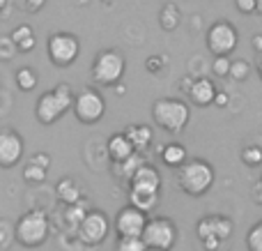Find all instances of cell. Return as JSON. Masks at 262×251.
<instances>
[{"mask_svg":"<svg viewBox=\"0 0 262 251\" xmlns=\"http://www.w3.org/2000/svg\"><path fill=\"white\" fill-rule=\"evenodd\" d=\"M230 67H232L230 55H214V62H212L214 76H219V78L230 76Z\"/></svg>","mask_w":262,"mask_h":251,"instance_id":"cell-30","label":"cell"},{"mask_svg":"<svg viewBox=\"0 0 262 251\" xmlns=\"http://www.w3.org/2000/svg\"><path fill=\"white\" fill-rule=\"evenodd\" d=\"M159 198H161V194H145V192H129V203L136 207H140V210L149 212L157 207Z\"/></svg>","mask_w":262,"mask_h":251,"instance_id":"cell-25","label":"cell"},{"mask_svg":"<svg viewBox=\"0 0 262 251\" xmlns=\"http://www.w3.org/2000/svg\"><path fill=\"white\" fill-rule=\"evenodd\" d=\"M14 81H16V88L23 92H32L37 88V72L32 67H21L16 69V74H14Z\"/></svg>","mask_w":262,"mask_h":251,"instance_id":"cell-24","label":"cell"},{"mask_svg":"<svg viewBox=\"0 0 262 251\" xmlns=\"http://www.w3.org/2000/svg\"><path fill=\"white\" fill-rule=\"evenodd\" d=\"M46 5V0H18V7L28 14H37Z\"/></svg>","mask_w":262,"mask_h":251,"instance_id":"cell-33","label":"cell"},{"mask_svg":"<svg viewBox=\"0 0 262 251\" xmlns=\"http://www.w3.org/2000/svg\"><path fill=\"white\" fill-rule=\"evenodd\" d=\"M235 7L242 14H253L258 12V0H235Z\"/></svg>","mask_w":262,"mask_h":251,"instance_id":"cell-34","label":"cell"},{"mask_svg":"<svg viewBox=\"0 0 262 251\" xmlns=\"http://www.w3.org/2000/svg\"><path fill=\"white\" fill-rule=\"evenodd\" d=\"M115 90H118V92H124V90H127V88H124L122 83H115Z\"/></svg>","mask_w":262,"mask_h":251,"instance_id":"cell-41","label":"cell"},{"mask_svg":"<svg viewBox=\"0 0 262 251\" xmlns=\"http://www.w3.org/2000/svg\"><path fill=\"white\" fill-rule=\"evenodd\" d=\"M16 53H18V49H16V44H14L12 35L0 37V60H3V62H9Z\"/></svg>","mask_w":262,"mask_h":251,"instance_id":"cell-31","label":"cell"},{"mask_svg":"<svg viewBox=\"0 0 262 251\" xmlns=\"http://www.w3.org/2000/svg\"><path fill=\"white\" fill-rule=\"evenodd\" d=\"M242 161H244L246 166H251V169L262 166V148L260 145H246L244 150H242Z\"/></svg>","mask_w":262,"mask_h":251,"instance_id":"cell-29","label":"cell"},{"mask_svg":"<svg viewBox=\"0 0 262 251\" xmlns=\"http://www.w3.org/2000/svg\"><path fill=\"white\" fill-rule=\"evenodd\" d=\"M129 192H145V194H161V173L152 164L145 161L129 180Z\"/></svg>","mask_w":262,"mask_h":251,"instance_id":"cell-14","label":"cell"},{"mask_svg":"<svg viewBox=\"0 0 262 251\" xmlns=\"http://www.w3.org/2000/svg\"><path fill=\"white\" fill-rule=\"evenodd\" d=\"M12 39L14 44H16L18 53H30V51H35L37 46V37H35V30H32L28 23H21V26H16L12 32Z\"/></svg>","mask_w":262,"mask_h":251,"instance_id":"cell-18","label":"cell"},{"mask_svg":"<svg viewBox=\"0 0 262 251\" xmlns=\"http://www.w3.org/2000/svg\"><path fill=\"white\" fill-rule=\"evenodd\" d=\"M239 32L230 21H216L207 30V49L212 55H230L237 49Z\"/></svg>","mask_w":262,"mask_h":251,"instance_id":"cell-9","label":"cell"},{"mask_svg":"<svg viewBox=\"0 0 262 251\" xmlns=\"http://www.w3.org/2000/svg\"><path fill=\"white\" fill-rule=\"evenodd\" d=\"M228 101H230V97H228L226 92H216V97H214V104L221 106V109L223 106H228Z\"/></svg>","mask_w":262,"mask_h":251,"instance_id":"cell-38","label":"cell"},{"mask_svg":"<svg viewBox=\"0 0 262 251\" xmlns=\"http://www.w3.org/2000/svg\"><path fill=\"white\" fill-rule=\"evenodd\" d=\"M246 249L249 251H262V219L255 221L246 233Z\"/></svg>","mask_w":262,"mask_h":251,"instance_id":"cell-28","label":"cell"},{"mask_svg":"<svg viewBox=\"0 0 262 251\" xmlns=\"http://www.w3.org/2000/svg\"><path fill=\"white\" fill-rule=\"evenodd\" d=\"M147 221H149L147 212L129 203L115 217V233H118V238H124V235H143Z\"/></svg>","mask_w":262,"mask_h":251,"instance_id":"cell-11","label":"cell"},{"mask_svg":"<svg viewBox=\"0 0 262 251\" xmlns=\"http://www.w3.org/2000/svg\"><path fill=\"white\" fill-rule=\"evenodd\" d=\"M260 182H262V180H260Z\"/></svg>","mask_w":262,"mask_h":251,"instance_id":"cell-46","label":"cell"},{"mask_svg":"<svg viewBox=\"0 0 262 251\" xmlns=\"http://www.w3.org/2000/svg\"><path fill=\"white\" fill-rule=\"evenodd\" d=\"M143 164H145L143 152H136V155H131L127 161H120V164H113V173L118 175V178H124V180L129 182L131 175H134L136 171H138Z\"/></svg>","mask_w":262,"mask_h":251,"instance_id":"cell-21","label":"cell"},{"mask_svg":"<svg viewBox=\"0 0 262 251\" xmlns=\"http://www.w3.org/2000/svg\"><path fill=\"white\" fill-rule=\"evenodd\" d=\"M67 210H64V221H67L69 228H78V224H81L83 219H85V215L90 212V205H88L85 198H81L78 203H74V205H64Z\"/></svg>","mask_w":262,"mask_h":251,"instance_id":"cell-23","label":"cell"},{"mask_svg":"<svg viewBox=\"0 0 262 251\" xmlns=\"http://www.w3.org/2000/svg\"><path fill=\"white\" fill-rule=\"evenodd\" d=\"M74 99H76V95L72 92V88H69L67 83H60V86H55L53 90L41 92L37 104H35L37 122L44 124V127L55 124L69 109H74Z\"/></svg>","mask_w":262,"mask_h":251,"instance_id":"cell-1","label":"cell"},{"mask_svg":"<svg viewBox=\"0 0 262 251\" xmlns=\"http://www.w3.org/2000/svg\"><path fill=\"white\" fill-rule=\"evenodd\" d=\"M30 161L44 166V169H51V155H46V152H35V155L30 157Z\"/></svg>","mask_w":262,"mask_h":251,"instance_id":"cell-37","label":"cell"},{"mask_svg":"<svg viewBox=\"0 0 262 251\" xmlns=\"http://www.w3.org/2000/svg\"><path fill=\"white\" fill-rule=\"evenodd\" d=\"M235 231V224H232L230 217L226 215H207L195 224V235L198 240L205 238H219V240H228Z\"/></svg>","mask_w":262,"mask_h":251,"instance_id":"cell-13","label":"cell"},{"mask_svg":"<svg viewBox=\"0 0 262 251\" xmlns=\"http://www.w3.org/2000/svg\"><path fill=\"white\" fill-rule=\"evenodd\" d=\"M23 157V138L16 129H0V169H14Z\"/></svg>","mask_w":262,"mask_h":251,"instance_id":"cell-12","label":"cell"},{"mask_svg":"<svg viewBox=\"0 0 262 251\" xmlns=\"http://www.w3.org/2000/svg\"><path fill=\"white\" fill-rule=\"evenodd\" d=\"M161 161L170 169H180L189 161V155H186V148L182 143H166L161 148Z\"/></svg>","mask_w":262,"mask_h":251,"instance_id":"cell-20","label":"cell"},{"mask_svg":"<svg viewBox=\"0 0 262 251\" xmlns=\"http://www.w3.org/2000/svg\"><path fill=\"white\" fill-rule=\"evenodd\" d=\"M108 228H111L108 217H106L101 210H90L85 215V219L78 224L76 235L83 244H88V247H99V244L108 238Z\"/></svg>","mask_w":262,"mask_h":251,"instance_id":"cell-10","label":"cell"},{"mask_svg":"<svg viewBox=\"0 0 262 251\" xmlns=\"http://www.w3.org/2000/svg\"><path fill=\"white\" fill-rule=\"evenodd\" d=\"M55 196L62 205H74L83 198V192L74 178H60L58 184H55Z\"/></svg>","mask_w":262,"mask_h":251,"instance_id":"cell-17","label":"cell"},{"mask_svg":"<svg viewBox=\"0 0 262 251\" xmlns=\"http://www.w3.org/2000/svg\"><path fill=\"white\" fill-rule=\"evenodd\" d=\"M147 251H161V249H147Z\"/></svg>","mask_w":262,"mask_h":251,"instance_id":"cell-45","label":"cell"},{"mask_svg":"<svg viewBox=\"0 0 262 251\" xmlns=\"http://www.w3.org/2000/svg\"><path fill=\"white\" fill-rule=\"evenodd\" d=\"M251 44H253L255 53L262 55V35H253V39H251Z\"/></svg>","mask_w":262,"mask_h":251,"instance_id":"cell-39","label":"cell"},{"mask_svg":"<svg viewBox=\"0 0 262 251\" xmlns=\"http://www.w3.org/2000/svg\"><path fill=\"white\" fill-rule=\"evenodd\" d=\"M145 67H147V72L159 74L163 69V58H161V55H149L147 62H145Z\"/></svg>","mask_w":262,"mask_h":251,"instance_id":"cell-35","label":"cell"},{"mask_svg":"<svg viewBox=\"0 0 262 251\" xmlns=\"http://www.w3.org/2000/svg\"><path fill=\"white\" fill-rule=\"evenodd\" d=\"M46 55H49V60L55 67L60 69L72 67L78 60V55H81V41L72 32H64V30L53 32L46 39Z\"/></svg>","mask_w":262,"mask_h":251,"instance_id":"cell-6","label":"cell"},{"mask_svg":"<svg viewBox=\"0 0 262 251\" xmlns=\"http://www.w3.org/2000/svg\"><path fill=\"white\" fill-rule=\"evenodd\" d=\"M258 76H260V81H262V55H260V60H258Z\"/></svg>","mask_w":262,"mask_h":251,"instance_id":"cell-40","label":"cell"},{"mask_svg":"<svg viewBox=\"0 0 262 251\" xmlns=\"http://www.w3.org/2000/svg\"><path fill=\"white\" fill-rule=\"evenodd\" d=\"M221 242H223V240H219V238H205V240H200V244H203L205 251H219V249H221Z\"/></svg>","mask_w":262,"mask_h":251,"instance_id":"cell-36","label":"cell"},{"mask_svg":"<svg viewBox=\"0 0 262 251\" xmlns=\"http://www.w3.org/2000/svg\"><path fill=\"white\" fill-rule=\"evenodd\" d=\"M72 111L81 124H97L106 113V99L95 88H83L74 99Z\"/></svg>","mask_w":262,"mask_h":251,"instance_id":"cell-7","label":"cell"},{"mask_svg":"<svg viewBox=\"0 0 262 251\" xmlns=\"http://www.w3.org/2000/svg\"><path fill=\"white\" fill-rule=\"evenodd\" d=\"M251 74V67L246 60H232V67H230V78L232 81H246Z\"/></svg>","mask_w":262,"mask_h":251,"instance_id":"cell-32","label":"cell"},{"mask_svg":"<svg viewBox=\"0 0 262 251\" xmlns=\"http://www.w3.org/2000/svg\"><path fill=\"white\" fill-rule=\"evenodd\" d=\"M258 12L262 14V0H258Z\"/></svg>","mask_w":262,"mask_h":251,"instance_id":"cell-44","label":"cell"},{"mask_svg":"<svg viewBox=\"0 0 262 251\" xmlns=\"http://www.w3.org/2000/svg\"><path fill=\"white\" fill-rule=\"evenodd\" d=\"M143 240L147 244V249H161L170 251L177 242V228L168 217H154L147 221L143 231Z\"/></svg>","mask_w":262,"mask_h":251,"instance_id":"cell-8","label":"cell"},{"mask_svg":"<svg viewBox=\"0 0 262 251\" xmlns=\"http://www.w3.org/2000/svg\"><path fill=\"white\" fill-rule=\"evenodd\" d=\"M180 21H182V12L177 9V5H172V3H168V5H163L161 7V12H159V23H161V28L166 32H172V30H177V26H180Z\"/></svg>","mask_w":262,"mask_h":251,"instance_id":"cell-22","label":"cell"},{"mask_svg":"<svg viewBox=\"0 0 262 251\" xmlns=\"http://www.w3.org/2000/svg\"><path fill=\"white\" fill-rule=\"evenodd\" d=\"M214 166L205 159H189L184 166H180L177 173V184L180 189L191 198H200L212 189L214 184Z\"/></svg>","mask_w":262,"mask_h":251,"instance_id":"cell-3","label":"cell"},{"mask_svg":"<svg viewBox=\"0 0 262 251\" xmlns=\"http://www.w3.org/2000/svg\"><path fill=\"white\" fill-rule=\"evenodd\" d=\"M46 171L49 169L35 164V161H28V164L23 166V180H26L28 184H41V182H46V175H49Z\"/></svg>","mask_w":262,"mask_h":251,"instance_id":"cell-26","label":"cell"},{"mask_svg":"<svg viewBox=\"0 0 262 251\" xmlns=\"http://www.w3.org/2000/svg\"><path fill=\"white\" fill-rule=\"evenodd\" d=\"M7 5H9V0H0V12H3V9L7 7Z\"/></svg>","mask_w":262,"mask_h":251,"instance_id":"cell-42","label":"cell"},{"mask_svg":"<svg viewBox=\"0 0 262 251\" xmlns=\"http://www.w3.org/2000/svg\"><path fill=\"white\" fill-rule=\"evenodd\" d=\"M51 235V221L44 210H28L14 226V240L23 249H39Z\"/></svg>","mask_w":262,"mask_h":251,"instance_id":"cell-2","label":"cell"},{"mask_svg":"<svg viewBox=\"0 0 262 251\" xmlns=\"http://www.w3.org/2000/svg\"><path fill=\"white\" fill-rule=\"evenodd\" d=\"M124 72H127V60L118 49H104L95 55L92 60V81L97 86H115L122 81Z\"/></svg>","mask_w":262,"mask_h":251,"instance_id":"cell-5","label":"cell"},{"mask_svg":"<svg viewBox=\"0 0 262 251\" xmlns=\"http://www.w3.org/2000/svg\"><path fill=\"white\" fill-rule=\"evenodd\" d=\"M106 152H108L111 164H120V161H127L131 155H136L134 143L129 141V136L124 132H118L108 138L106 143Z\"/></svg>","mask_w":262,"mask_h":251,"instance_id":"cell-15","label":"cell"},{"mask_svg":"<svg viewBox=\"0 0 262 251\" xmlns=\"http://www.w3.org/2000/svg\"><path fill=\"white\" fill-rule=\"evenodd\" d=\"M124 134L129 136V141L134 143L136 152H145L149 145H152V129L147 127V124H129L127 129H124Z\"/></svg>","mask_w":262,"mask_h":251,"instance_id":"cell-19","label":"cell"},{"mask_svg":"<svg viewBox=\"0 0 262 251\" xmlns=\"http://www.w3.org/2000/svg\"><path fill=\"white\" fill-rule=\"evenodd\" d=\"M189 118H191L189 104L184 99H177V97H161L152 106L154 124L168 134L184 132L186 124H189Z\"/></svg>","mask_w":262,"mask_h":251,"instance_id":"cell-4","label":"cell"},{"mask_svg":"<svg viewBox=\"0 0 262 251\" xmlns=\"http://www.w3.org/2000/svg\"><path fill=\"white\" fill-rule=\"evenodd\" d=\"M115 251H147V244L143 235H124V238H118Z\"/></svg>","mask_w":262,"mask_h":251,"instance_id":"cell-27","label":"cell"},{"mask_svg":"<svg viewBox=\"0 0 262 251\" xmlns=\"http://www.w3.org/2000/svg\"><path fill=\"white\" fill-rule=\"evenodd\" d=\"M101 3H104V5H113L115 0H101Z\"/></svg>","mask_w":262,"mask_h":251,"instance_id":"cell-43","label":"cell"},{"mask_svg":"<svg viewBox=\"0 0 262 251\" xmlns=\"http://www.w3.org/2000/svg\"><path fill=\"white\" fill-rule=\"evenodd\" d=\"M216 88H214V83L209 81V78L200 76V78H193V83H191L189 88V99L193 101L195 106H200V109H205V106L214 104V97H216Z\"/></svg>","mask_w":262,"mask_h":251,"instance_id":"cell-16","label":"cell"}]
</instances>
